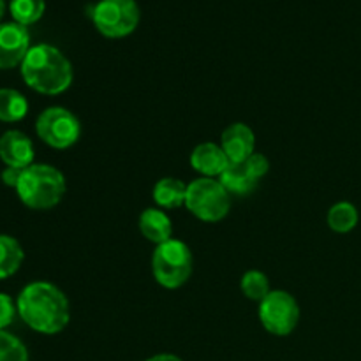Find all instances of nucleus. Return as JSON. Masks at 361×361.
<instances>
[{"label": "nucleus", "instance_id": "obj_1", "mask_svg": "<svg viewBox=\"0 0 361 361\" xmlns=\"http://www.w3.org/2000/svg\"><path fill=\"white\" fill-rule=\"evenodd\" d=\"M16 307L23 323L39 334H60L71 321L69 300L51 282L35 281L25 286L18 295Z\"/></svg>", "mask_w": 361, "mask_h": 361}, {"label": "nucleus", "instance_id": "obj_2", "mask_svg": "<svg viewBox=\"0 0 361 361\" xmlns=\"http://www.w3.org/2000/svg\"><path fill=\"white\" fill-rule=\"evenodd\" d=\"M20 71L25 83L44 95L63 94L74 80L71 60L59 48L44 42L28 49Z\"/></svg>", "mask_w": 361, "mask_h": 361}, {"label": "nucleus", "instance_id": "obj_3", "mask_svg": "<svg viewBox=\"0 0 361 361\" xmlns=\"http://www.w3.org/2000/svg\"><path fill=\"white\" fill-rule=\"evenodd\" d=\"M66 189V176L49 164H32L21 169L16 185L21 203L32 210L55 208L62 201Z\"/></svg>", "mask_w": 361, "mask_h": 361}, {"label": "nucleus", "instance_id": "obj_4", "mask_svg": "<svg viewBox=\"0 0 361 361\" xmlns=\"http://www.w3.org/2000/svg\"><path fill=\"white\" fill-rule=\"evenodd\" d=\"M194 257L189 245L182 240L171 238L155 247L152 256V274L157 284L166 289H178L190 279Z\"/></svg>", "mask_w": 361, "mask_h": 361}, {"label": "nucleus", "instance_id": "obj_5", "mask_svg": "<svg viewBox=\"0 0 361 361\" xmlns=\"http://www.w3.org/2000/svg\"><path fill=\"white\" fill-rule=\"evenodd\" d=\"M185 207L200 221L219 222L231 210V194L219 180L201 176L187 185Z\"/></svg>", "mask_w": 361, "mask_h": 361}, {"label": "nucleus", "instance_id": "obj_6", "mask_svg": "<svg viewBox=\"0 0 361 361\" xmlns=\"http://www.w3.org/2000/svg\"><path fill=\"white\" fill-rule=\"evenodd\" d=\"M92 23L108 39H123L133 34L141 21L136 0H99L92 7Z\"/></svg>", "mask_w": 361, "mask_h": 361}, {"label": "nucleus", "instance_id": "obj_7", "mask_svg": "<svg viewBox=\"0 0 361 361\" xmlns=\"http://www.w3.org/2000/svg\"><path fill=\"white\" fill-rule=\"evenodd\" d=\"M35 133L48 147L66 150L78 143L81 136V122L73 111L62 106L46 108L35 122Z\"/></svg>", "mask_w": 361, "mask_h": 361}, {"label": "nucleus", "instance_id": "obj_8", "mask_svg": "<svg viewBox=\"0 0 361 361\" xmlns=\"http://www.w3.org/2000/svg\"><path fill=\"white\" fill-rule=\"evenodd\" d=\"M259 321L268 334L288 337L300 323L298 302L288 291H270V295L259 303Z\"/></svg>", "mask_w": 361, "mask_h": 361}, {"label": "nucleus", "instance_id": "obj_9", "mask_svg": "<svg viewBox=\"0 0 361 361\" xmlns=\"http://www.w3.org/2000/svg\"><path fill=\"white\" fill-rule=\"evenodd\" d=\"M30 48L27 27L16 21L0 23V71L21 66Z\"/></svg>", "mask_w": 361, "mask_h": 361}, {"label": "nucleus", "instance_id": "obj_10", "mask_svg": "<svg viewBox=\"0 0 361 361\" xmlns=\"http://www.w3.org/2000/svg\"><path fill=\"white\" fill-rule=\"evenodd\" d=\"M221 147L228 155L229 162L240 164L245 162L256 148V134L247 123L236 122L226 127L221 136Z\"/></svg>", "mask_w": 361, "mask_h": 361}, {"label": "nucleus", "instance_id": "obj_11", "mask_svg": "<svg viewBox=\"0 0 361 361\" xmlns=\"http://www.w3.org/2000/svg\"><path fill=\"white\" fill-rule=\"evenodd\" d=\"M34 143L21 130H7L0 137V159L7 168H28L34 164Z\"/></svg>", "mask_w": 361, "mask_h": 361}, {"label": "nucleus", "instance_id": "obj_12", "mask_svg": "<svg viewBox=\"0 0 361 361\" xmlns=\"http://www.w3.org/2000/svg\"><path fill=\"white\" fill-rule=\"evenodd\" d=\"M231 164L228 155L224 154L221 145L215 143H201L190 154V166L194 171L201 173L204 178H215L226 171V168Z\"/></svg>", "mask_w": 361, "mask_h": 361}, {"label": "nucleus", "instance_id": "obj_13", "mask_svg": "<svg viewBox=\"0 0 361 361\" xmlns=\"http://www.w3.org/2000/svg\"><path fill=\"white\" fill-rule=\"evenodd\" d=\"M140 231L148 242L155 243V245H161V243L169 242L173 238V224L169 215L166 214L162 208H147L143 210V214L140 215Z\"/></svg>", "mask_w": 361, "mask_h": 361}, {"label": "nucleus", "instance_id": "obj_14", "mask_svg": "<svg viewBox=\"0 0 361 361\" xmlns=\"http://www.w3.org/2000/svg\"><path fill=\"white\" fill-rule=\"evenodd\" d=\"M152 196H154L155 204L162 210H176L182 204H185L187 185L182 180L164 176L154 185Z\"/></svg>", "mask_w": 361, "mask_h": 361}, {"label": "nucleus", "instance_id": "obj_15", "mask_svg": "<svg viewBox=\"0 0 361 361\" xmlns=\"http://www.w3.org/2000/svg\"><path fill=\"white\" fill-rule=\"evenodd\" d=\"M219 182L224 185V189L229 194H235V196H247V194L254 192L259 183V180L252 175V173L247 169L245 162H240V164H229L226 168V171L219 176Z\"/></svg>", "mask_w": 361, "mask_h": 361}, {"label": "nucleus", "instance_id": "obj_16", "mask_svg": "<svg viewBox=\"0 0 361 361\" xmlns=\"http://www.w3.org/2000/svg\"><path fill=\"white\" fill-rule=\"evenodd\" d=\"M28 101L21 92L14 88H0V120L2 122H20L27 116Z\"/></svg>", "mask_w": 361, "mask_h": 361}, {"label": "nucleus", "instance_id": "obj_17", "mask_svg": "<svg viewBox=\"0 0 361 361\" xmlns=\"http://www.w3.org/2000/svg\"><path fill=\"white\" fill-rule=\"evenodd\" d=\"M23 249L16 238L0 235V281L16 274L23 263Z\"/></svg>", "mask_w": 361, "mask_h": 361}, {"label": "nucleus", "instance_id": "obj_18", "mask_svg": "<svg viewBox=\"0 0 361 361\" xmlns=\"http://www.w3.org/2000/svg\"><path fill=\"white\" fill-rule=\"evenodd\" d=\"M328 226H330L331 231L335 233H349L358 226L360 215L358 208L355 207L349 201H341V203H335L334 207L328 210Z\"/></svg>", "mask_w": 361, "mask_h": 361}, {"label": "nucleus", "instance_id": "obj_19", "mask_svg": "<svg viewBox=\"0 0 361 361\" xmlns=\"http://www.w3.org/2000/svg\"><path fill=\"white\" fill-rule=\"evenodd\" d=\"M46 9L44 0H11L9 11L16 23L28 27L37 23Z\"/></svg>", "mask_w": 361, "mask_h": 361}, {"label": "nucleus", "instance_id": "obj_20", "mask_svg": "<svg viewBox=\"0 0 361 361\" xmlns=\"http://www.w3.org/2000/svg\"><path fill=\"white\" fill-rule=\"evenodd\" d=\"M240 288H242V293L245 295L247 300H252V302H259V303L263 302L271 291L268 275L259 270L245 271L242 281H240Z\"/></svg>", "mask_w": 361, "mask_h": 361}, {"label": "nucleus", "instance_id": "obj_21", "mask_svg": "<svg viewBox=\"0 0 361 361\" xmlns=\"http://www.w3.org/2000/svg\"><path fill=\"white\" fill-rule=\"evenodd\" d=\"M0 361H28L23 342L6 330H0Z\"/></svg>", "mask_w": 361, "mask_h": 361}, {"label": "nucleus", "instance_id": "obj_22", "mask_svg": "<svg viewBox=\"0 0 361 361\" xmlns=\"http://www.w3.org/2000/svg\"><path fill=\"white\" fill-rule=\"evenodd\" d=\"M16 312L18 307L13 298L6 293H0V330H6L9 324H13Z\"/></svg>", "mask_w": 361, "mask_h": 361}, {"label": "nucleus", "instance_id": "obj_23", "mask_svg": "<svg viewBox=\"0 0 361 361\" xmlns=\"http://www.w3.org/2000/svg\"><path fill=\"white\" fill-rule=\"evenodd\" d=\"M245 166L257 180H261L268 171H270V161H268L263 154H256V152L247 159Z\"/></svg>", "mask_w": 361, "mask_h": 361}, {"label": "nucleus", "instance_id": "obj_24", "mask_svg": "<svg viewBox=\"0 0 361 361\" xmlns=\"http://www.w3.org/2000/svg\"><path fill=\"white\" fill-rule=\"evenodd\" d=\"M20 175H21V169H18V168H6L0 176H2L4 185L13 187V189H16L18 180H20Z\"/></svg>", "mask_w": 361, "mask_h": 361}, {"label": "nucleus", "instance_id": "obj_25", "mask_svg": "<svg viewBox=\"0 0 361 361\" xmlns=\"http://www.w3.org/2000/svg\"><path fill=\"white\" fill-rule=\"evenodd\" d=\"M147 361H183L182 358H178L176 355H169V353H161V355H155L152 358H148Z\"/></svg>", "mask_w": 361, "mask_h": 361}, {"label": "nucleus", "instance_id": "obj_26", "mask_svg": "<svg viewBox=\"0 0 361 361\" xmlns=\"http://www.w3.org/2000/svg\"><path fill=\"white\" fill-rule=\"evenodd\" d=\"M4 13H6V2H4V0H0V20H2Z\"/></svg>", "mask_w": 361, "mask_h": 361}]
</instances>
